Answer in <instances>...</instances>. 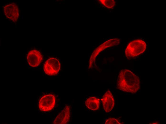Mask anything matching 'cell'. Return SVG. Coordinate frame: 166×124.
I'll use <instances>...</instances> for the list:
<instances>
[{"label": "cell", "instance_id": "30bf717a", "mask_svg": "<svg viewBox=\"0 0 166 124\" xmlns=\"http://www.w3.org/2000/svg\"><path fill=\"white\" fill-rule=\"evenodd\" d=\"M100 103V99L94 97H90L85 102L87 108L93 111L97 110L99 108Z\"/></svg>", "mask_w": 166, "mask_h": 124}, {"label": "cell", "instance_id": "9c48e42d", "mask_svg": "<svg viewBox=\"0 0 166 124\" xmlns=\"http://www.w3.org/2000/svg\"><path fill=\"white\" fill-rule=\"evenodd\" d=\"M70 117V106L66 105L63 109L55 119L54 124H66L69 121Z\"/></svg>", "mask_w": 166, "mask_h": 124}, {"label": "cell", "instance_id": "7a4b0ae2", "mask_svg": "<svg viewBox=\"0 0 166 124\" xmlns=\"http://www.w3.org/2000/svg\"><path fill=\"white\" fill-rule=\"evenodd\" d=\"M146 47L145 42L140 39L134 40L130 42L127 46L125 51L128 58L137 56L143 53Z\"/></svg>", "mask_w": 166, "mask_h": 124}, {"label": "cell", "instance_id": "8fae6325", "mask_svg": "<svg viewBox=\"0 0 166 124\" xmlns=\"http://www.w3.org/2000/svg\"><path fill=\"white\" fill-rule=\"evenodd\" d=\"M99 1L104 6L108 9L113 8L116 4V2L114 0H99Z\"/></svg>", "mask_w": 166, "mask_h": 124}, {"label": "cell", "instance_id": "6da1fadb", "mask_svg": "<svg viewBox=\"0 0 166 124\" xmlns=\"http://www.w3.org/2000/svg\"><path fill=\"white\" fill-rule=\"evenodd\" d=\"M140 87L139 78L130 70L122 69L119 72L117 81V88L122 91L134 93Z\"/></svg>", "mask_w": 166, "mask_h": 124}, {"label": "cell", "instance_id": "5b68a950", "mask_svg": "<svg viewBox=\"0 0 166 124\" xmlns=\"http://www.w3.org/2000/svg\"><path fill=\"white\" fill-rule=\"evenodd\" d=\"M56 98L53 94H49L43 96L39 101V109L42 111H47L52 110L54 107Z\"/></svg>", "mask_w": 166, "mask_h": 124}, {"label": "cell", "instance_id": "ba28073f", "mask_svg": "<svg viewBox=\"0 0 166 124\" xmlns=\"http://www.w3.org/2000/svg\"><path fill=\"white\" fill-rule=\"evenodd\" d=\"M43 59L42 56L38 51L33 50L28 53L27 60L29 65L33 67L38 66Z\"/></svg>", "mask_w": 166, "mask_h": 124}, {"label": "cell", "instance_id": "52a82bcc", "mask_svg": "<svg viewBox=\"0 0 166 124\" xmlns=\"http://www.w3.org/2000/svg\"><path fill=\"white\" fill-rule=\"evenodd\" d=\"M103 108L107 113L111 111L114 107L115 102L113 96L110 90L108 89L101 99Z\"/></svg>", "mask_w": 166, "mask_h": 124}, {"label": "cell", "instance_id": "3957f363", "mask_svg": "<svg viewBox=\"0 0 166 124\" xmlns=\"http://www.w3.org/2000/svg\"><path fill=\"white\" fill-rule=\"evenodd\" d=\"M120 40L117 38L110 39L105 41L97 47L93 51L90 58L89 68L93 66L97 56L102 51L105 49L118 45Z\"/></svg>", "mask_w": 166, "mask_h": 124}, {"label": "cell", "instance_id": "8992f818", "mask_svg": "<svg viewBox=\"0 0 166 124\" xmlns=\"http://www.w3.org/2000/svg\"><path fill=\"white\" fill-rule=\"evenodd\" d=\"M4 10L7 18L14 22L17 21L19 17V12L18 7L16 4L12 3L5 5Z\"/></svg>", "mask_w": 166, "mask_h": 124}, {"label": "cell", "instance_id": "277c9868", "mask_svg": "<svg viewBox=\"0 0 166 124\" xmlns=\"http://www.w3.org/2000/svg\"><path fill=\"white\" fill-rule=\"evenodd\" d=\"M59 61L57 59L53 57L50 58L45 62L43 67L45 73L50 76L57 74L60 68Z\"/></svg>", "mask_w": 166, "mask_h": 124}, {"label": "cell", "instance_id": "7c38bea8", "mask_svg": "<svg viewBox=\"0 0 166 124\" xmlns=\"http://www.w3.org/2000/svg\"><path fill=\"white\" fill-rule=\"evenodd\" d=\"M120 123L117 119L114 118L108 119L105 121V124H120Z\"/></svg>", "mask_w": 166, "mask_h": 124}]
</instances>
